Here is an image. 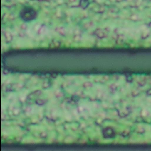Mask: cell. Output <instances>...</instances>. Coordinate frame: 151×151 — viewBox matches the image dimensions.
I'll return each mask as SVG.
<instances>
[{"label":"cell","mask_w":151,"mask_h":151,"mask_svg":"<svg viewBox=\"0 0 151 151\" xmlns=\"http://www.w3.org/2000/svg\"><path fill=\"white\" fill-rule=\"evenodd\" d=\"M21 18L25 22H29L36 19L37 13L33 8L26 6L23 8L19 13Z\"/></svg>","instance_id":"1"}]
</instances>
